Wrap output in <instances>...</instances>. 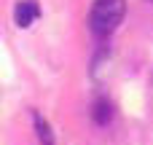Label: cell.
Returning a JSON list of instances; mask_svg holds the SVG:
<instances>
[{
  "label": "cell",
  "mask_w": 153,
  "mask_h": 145,
  "mask_svg": "<svg viewBox=\"0 0 153 145\" xmlns=\"http://www.w3.org/2000/svg\"><path fill=\"white\" fill-rule=\"evenodd\" d=\"M126 16V3L124 0H97L89 13V27L97 38H108Z\"/></svg>",
  "instance_id": "obj_1"
},
{
  "label": "cell",
  "mask_w": 153,
  "mask_h": 145,
  "mask_svg": "<svg viewBox=\"0 0 153 145\" xmlns=\"http://www.w3.org/2000/svg\"><path fill=\"white\" fill-rule=\"evenodd\" d=\"M38 16H40V5H38L35 0H19L16 8H13V22H16L22 30L30 27Z\"/></svg>",
  "instance_id": "obj_2"
},
{
  "label": "cell",
  "mask_w": 153,
  "mask_h": 145,
  "mask_svg": "<svg viewBox=\"0 0 153 145\" xmlns=\"http://www.w3.org/2000/svg\"><path fill=\"white\" fill-rule=\"evenodd\" d=\"M32 121H35V132H38V140L40 145H54V135H51V126H48V121L35 110L32 113Z\"/></svg>",
  "instance_id": "obj_3"
},
{
  "label": "cell",
  "mask_w": 153,
  "mask_h": 145,
  "mask_svg": "<svg viewBox=\"0 0 153 145\" xmlns=\"http://www.w3.org/2000/svg\"><path fill=\"white\" fill-rule=\"evenodd\" d=\"M113 118V105L108 100H97L94 102V121L97 124H108Z\"/></svg>",
  "instance_id": "obj_4"
}]
</instances>
